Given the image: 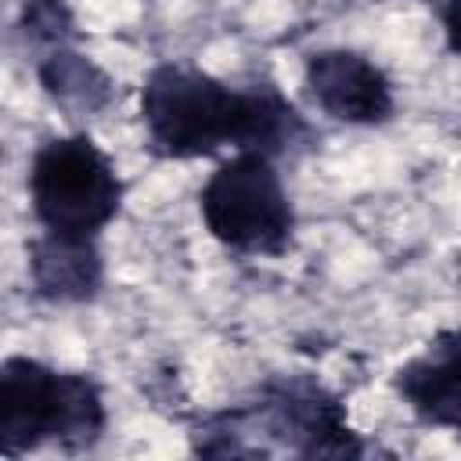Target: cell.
<instances>
[{"mask_svg": "<svg viewBox=\"0 0 461 461\" xmlns=\"http://www.w3.org/2000/svg\"><path fill=\"white\" fill-rule=\"evenodd\" d=\"M29 288L47 306H86L104 292L108 267L101 238H72L40 230L25 245Z\"/></svg>", "mask_w": 461, "mask_h": 461, "instance_id": "8", "label": "cell"}, {"mask_svg": "<svg viewBox=\"0 0 461 461\" xmlns=\"http://www.w3.org/2000/svg\"><path fill=\"white\" fill-rule=\"evenodd\" d=\"M32 72L47 101L76 126L104 115L119 97L115 76L104 65H97L90 54H83L76 43L40 54L32 61Z\"/></svg>", "mask_w": 461, "mask_h": 461, "instance_id": "9", "label": "cell"}, {"mask_svg": "<svg viewBox=\"0 0 461 461\" xmlns=\"http://www.w3.org/2000/svg\"><path fill=\"white\" fill-rule=\"evenodd\" d=\"M14 32L36 58L54 50V47H65V43L79 40L76 14L65 0H25L22 11H18Z\"/></svg>", "mask_w": 461, "mask_h": 461, "instance_id": "10", "label": "cell"}, {"mask_svg": "<svg viewBox=\"0 0 461 461\" xmlns=\"http://www.w3.org/2000/svg\"><path fill=\"white\" fill-rule=\"evenodd\" d=\"M432 11H436V22L443 29L447 50L461 61V0H432Z\"/></svg>", "mask_w": 461, "mask_h": 461, "instance_id": "11", "label": "cell"}, {"mask_svg": "<svg viewBox=\"0 0 461 461\" xmlns=\"http://www.w3.org/2000/svg\"><path fill=\"white\" fill-rule=\"evenodd\" d=\"M25 194L40 230L101 238L122 212L126 180L119 176L115 158L86 130H72L47 137L32 151Z\"/></svg>", "mask_w": 461, "mask_h": 461, "instance_id": "4", "label": "cell"}, {"mask_svg": "<svg viewBox=\"0 0 461 461\" xmlns=\"http://www.w3.org/2000/svg\"><path fill=\"white\" fill-rule=\"evenodd\" d=\"M303 94L331 122L385 126L396 115V86L389 72L353 47H321L303 61Z\"/></svg>", "mask_w": 461, "mask_h": 461, "instance_id": "6", "label": "cell"}, {"mask_svg": "<svg viewBox=\"0 0 461 461\" xmlns=\"http://www.w3.org/2000/svg\"><path fill=\"white\" fill-rule=\"evenodd\" d=\"M457 259H461V256H457Z\"/></svg>", "mask_w": 461, "mask_h": 461, "instance_id": "12", "label": "cell"}, {"mask_svg": "<svg viewBox=\"0 0 461 461\" xmlns=\"http://www.w3.org/2000/svg\"><path fill=\"white\" fill-rule=\"evenodd\" d=\"M144 148L166 162L216 158L223 151L299 155L317 126L274 79L230 83L191 61H158L140 83Z\"/></svg>", "mask_w": 461, "mask_h": 461, "instance_id": "1", "label": "cell"}, {"mask_svg": "<svg viewBox=\"0 0 461 461\" xmlns=\"http://www.w3.org/2000/svg\"><path fill=\"white\" fill-rule=\"evenodd\" d=\"M389 382L414 421L461 439V328H439Z\"/></svg>", "mask_w": 461, "mask_h": 461, "instance_id": "7", "label": "cell"}, {"mask_svg": "<svg viewBox=\"0 0 461 461\" xmlns=\"http://www.w3.org/2000/svg\"><path fill=\"white\" fill-rule=\"evenodd\" d=\"M198 216L209 238L234 256L277 259L295 245V205L267 151L227 155L198 191Z\"/></svg>", "mask_w": 461, "mask_h": 461, "instance_id": "5", "label": "cell"}, {"mask_svg": "<svg viewBox=\"0 0 461 461\" xmlns=\"http://www.w3.org/2000/svg\"><path fill=\"white\" fill-rule=\"evenodd\" d=\"M104 385L90 371H65L25 353L0 364L4 457H25L47 447L61 454H86L104 439Z\"/></svg>", "mask_w": 461, "mask_h": 461, "instance_id": "3", "label": "cell"}, {"mask_svg": "<svg viewBox=\"0 0 461 461\" xmlns=\"http://www.w3.org/2000/svg\"><path fill=\"white\" fill-rule=\"evenodd\" d=\"M187 443L198 457H367L378 454L346 411V400L310 371H274L249 396L194 411Z\"/></svg>", "mask_w": 461, "mask_h": 461, "instance_id": "2", "label": "cell"}]
</instances>
